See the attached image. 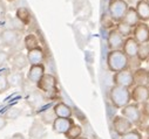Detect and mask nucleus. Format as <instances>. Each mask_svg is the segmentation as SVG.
<instances>
[{
  "label": "nucleus",
  "mask_w": 149,
  "mask_h": 139,
  "mask_svg": "<svg viewBox=\"0 0 149 139\" xmlns=\"http://www.w3.org/2000/svg\"><path fill=\"white\" fill-rule=\"evenodd\" d=\"M21 115H22V110H21L20 108L12 107V108H10V109L6 111L5 118H6V119H17V118H19Z\"/></svg>",
  "instance_id": "obj_30"
},
{
  "label": "nucleus",
  "mask_w": 149,
  "mask_h": 139,
  "mask_svg": "<svg viewBox=\"0 0 149 139\" xmlns=\"http://www.w3.org/2000/svg\"><path fill=\"white\" fill-rule=\"evenodd\" d=\"M8 1H12V0H8Z\"/></svg>",
  "instance_id": "obj_39"
},
{
  "label": "nucleus",
  "mask_w": 149,
  "mask_h": 139,
  "mask_svg": "<svg viewBox=\"0 0 149 139\" xmlns=\"http://www.w3.org/2000/svg\"><path fill=\"white\" fill-rule=\"evenodd\" d=\"M36 88L41 94L52 96L58 91V80L53 74H45L36 84Z\"/></svg>",
  "instance_id": "obj_4"
},
{
  "label": "nucleus",
  "mask_w": 149,
  "mask_h": 139,
  "mask_svg": "<svg viewBox=\"0 0 149 139\" xmlns=\"http://www.w3.org/2000/svg\"><path fill=\"white\" fill-rule=\"evenodd\" d=\"M11 64L13 67L14 70L17 72H21L22 69H25L29 63H28V60H27V56L22 53H18L15 54L12 58H11Z\"/></svg>",
  "instance_id": "obj_22"
},
{
  "label": "nucleus",
  "mask_w": 149,
  "mask_h": 139,
  "mask_svg": "<svg viewBox=\"0 0 149 139\" xmlns=\"http://www.w3.org/2000/svg\"><path fill=\"white\" fill-rule=\"evenodd\" d=\"M115 28L119 30V33L121 34V35H122L125 39H126V38H129V36H132L133 28H132V27H129L128 25L123 23L122 21H121V22H118V23L115 25Z\"/></svg>",
  "instance_id": "obj_28"
},
{
  "label": "nucleus",
  "mask_w": 149,
  "mask_h": 139,
  "mask_svg": "<svg viewBox=\"0 0 149 139\" xmlns=\"http://www.w3.org/2000/svg\"><path fill=\"white\" fill-rule=\"evenodd\" d=\"M6 76H7V82H8L10 88H20L24 85L25 77L21 72L13 70L12 73L6 74Z\"/></svg>",
  "instance_id": "obj_21"
},
{
  "label": "nucleus",
  "mask_w": 149,
  "mask_h": 139,
  "mask_svg": "<svg viewBox=\"0 0 149 139\" xmlns=\"http://www.w3.org/2000/svg\"><path fill=\"white\" fill-rule=\"evenodd\" d=\"M139 47H140V45L134 40V38L129 36V38L125 39V42H123V46H122L121 50L126 54V56L128 58H134V57L137 56Z\"/></svg>",
  "instance_id": "obj_14"
},
{
  "label": "nucleus",
  "mask_w": 149,
  "mask_h": 139,
  "mask_svg": "<svg viewBox=\"0 0 149 139\" xmlns=\"http://www.w3.org/2000/svg\"><path fill=\"white\" fill-rule=\"evenodd\" d=\"M122 22L126 23V25H128V26L132 27V28H134V27L140 22V19H139V17H137V13H136V11H135V7L129 6L127 13L125 14V17H123V19H122Z\"/></svg>",
  "instance_id": "obj_23"
},
{
  "label": "nucleus",
  "mask_w": 149,
  "mask_h": 139,
  "mask_svg": "<svg viewBox=\"0 0 149 139\" xmlns=\"http://www.w3.org/2000/svg\"><path fill=\"white\" fill-rule=\"evenodd\" d=\"M10 139H26L22 133H14Z\"/></svg>",
  "instance_id": "obj_35"
},
{
  "label": "nucleus",
  "mask_w": 149,
  "mask_h": 139,
  "mask_svg": "<svg viewBox=\"0 0 149 139\" xmlns=\"http://www.w3.org/2000/svg\"><path fill=\"white\" fill-rule=\"evenodd\" d=\"M141 62H144L147 60H149V43H143L140 45L139 47V52H137V56H136Z\"/></svg>",
  "instance_id": "obj_29"
},
{
  "label": "nucleus",
  "mask_w": 149,
  "mask_h": 139,
  "mask_svg": "<svg viewBox=\"0 0 149 139\" xmlns=\"http://www.w3.org/2000/svg\"><path fill=\"white\" fill-rule=\"evenodd\" d=\"M74 124L73 118H55L52 124V129L58 134H65Z\"/></svg>",
  "instance_id": "obj_15"
},
{
  "label": "nucleus",
  "mask_w": 149,
  "mask_h": 139,
  "mask_svg": "<svg viewBox=\"0 0 149 139\" xmlns=\"http://www.w3.org/2000/svg\"><path fill=\"white\" fill-rule=\"evenodd\" d=\"M20 40V34L18 30L12 28H6L0 33V41L6 47H14Z\"/></svg>",
  "instance_id": "obj_10"
},
{
  "label": "nucleus",
  "mask_w": 149,
  "mask_h": 139,
  "mask_svg": "<svg viewBox=\"0 0 149 139\" xmlns=\"http://www.w3.org/2000/svg\"><path fill=\"white\" fill-rule=\"evenodd\" d=\"M78 139H89V138H87V137H80V138H78Z\"/></svg>",
  "instance_id": "obj_37"
},
{
  "label": "nucleus",
  "mask_w": 149,
  "mask_h": 139,
  "mask_svg": "<svg viewBox=\"0 0 149 139\" xmlns=\"http://www.w3.org/2000/svg\"><path fill=\"white\" fill-rule=\"evenodd\" d=\"M47 136V130L40 120H34L28 130L29 139H45Z\"/></svg>",
  "instance_id": "obj_12"
},
{
  "label": "nucleus",
  "mask_w": 149,
  "mask_h": 139,
  "mask_svg": "<svg viewBox=\"0 0 149 139\" xmlns=\"http://www.w3.org/2000/svg\"><path fill=\"white\" fill-rule=\"evenodd\" d=\"M129 58L126 56V54L120 50H109L107 54V67L109 72L113 74L122 72L125 69H128Z\"/></svg>",
  "instance_id": "obj_2"
},
{
  "label": "nucleus",
  "mask_w": 149,
  "mask_h": 139,
  "mask_svg": "<svg viewBox=\"0 0 149 139\" xmlns=\"http://www.w3.org/2000/svg\"><path fill=\"white\" fill-rule=\"evenodd\" d=\"M125 42V38L119 33L116 28L109 29L108 35H107V46L109 50H120L122 49Z\"/></svg>",
  "instance_id": "obj_9"
},
{
  "label": "nucleus",
  "mask_w": 149,
  "mask_h": 139,
  "mask_svg": "<svg viewBox=\"0 0 149 139\" xmlns=\"http://www.w3.org/2000/svg\"><path fill=\"white\" fill-rule=\"evenodd\" d=\"M8 89H10V85H8V82H7V76H6V74L0 75V95L4 94V92H6Z\"/></svg>",
  "instance_id": "obj_32"
},
{
  "label": "nucleus",
  "mask_w": 149,
  "mask_h": 139,
  "mask_svg": "<svg viewBox=\"0 0 149 139\" xmlns=\"http://www.w3.org/2000/svg\"><path fill=\"white\" fill-rule=\"evenodd\" d=\"M108 96H109V100L111 103V105L115 109H122L132 102L130 90L122 87H118V85H113L109 89Z\"/></svg>",
  "instance_id": "obj_1"
},
{
  "label": "nucleus",
  "mask_w": 149,
  "mask_h": 139,
  "mask_svg": "<svg viewBox=\"0 0 149 139\" xmlns=\"http://www.w3.org/2000/svg\"><path fill=\"white\" fill-rule=\"evenodd\" d=\"M132 100L136 104L148 103L149 100V87L146 85H135L130 91Z\"/></svg>",
  "instance_id": "obj_11"
},
{
  "label": "nucleus",
  "mask_w": 149,
  "mask_h": 139,
  "mask_svg": "<svg viewBox=\"0 0 149 139\" xmlns=\"http://www.w3.org/2000/svg\"><path fill=\"white\" fill-rule=\"evenodd\" d=\"M147 139H149V137H148V138H147Z\"/></svg>",
  "instance_id": "obj_40"
},
{
  "label": "nucleus",
  "mask_w": 149,
  "mask_h": 139,
  "mask_svg": "<svg viewBox=\"0 0 149 139\" xmlns=\"http://www.w3.org/2000/svg\"><path fill=\"white\" fill-rule=\"evenodd\" d=\"M132 36L134 38V40L139 45L149 43V25H147L146 22H141L140 21L133 28Z\"/></svg>",
  "instance_id": "obj_8"
},
{
  "label": "nucleus",
  "mask_w": 149,
  "mask_h": 139,
  "mask_svg": "<svg viewBox=\"0 0 149 139\" xmlns=\"http://www.w3.org/2000/svg\"><path fill=\"white\" fill-rule=\"evenodd\" d=\"M10 60V54L6 52V50H3L0 49V68L4 67Z\"/></svg>",
  "instance_id": "obj_33"
},
{
  "label": "nucleus",
  "mask_w": 149,
  "mask_h": 139,
  "mask_svg": "<svg viewBox=\"0 0 149 139\" xmlns=\"http://www.w3.org/2000/svg\"><path fill=\"white\" fill-rule=\"evenodd\" d=\"M128 8H129V5L126 0H109L108 15L115 23L121 22Z\"/></svg>",
  "instance_id": "obj_3"
},
{
  "label": "nucleus",
  "mask_w": 149,
  "mask_h": 139,
  "mask_svg": "<svg viewBox=\"0 0 149 139\" xmlns=\"http://www.w3.org/2000/svg\"><path fill=\"white\" fill-rule=\"evenodd\" d=\"M24 46L25 48L28 50H32V49H35V48H39L40 47V42H39V39L35 34H27L24 39Z\"/></svg>",
  "instance_id": "obj_25"
},
{
  "label": "nucleus",
  "mask_w": 149,
  "mask_h": 139,
  "mask_svg": "<svg viewBox=\"0 0 149 139\" xmlns=\"http://www.w3.org/2000/svg\"><path fill=\"white\" fill-rule=\"evenodd\" d=\"M113 82H114V85L122 87L126 89H130L132 87L135 85L133 72L129 70V69H125L122 72L115 73L113 76Z\"/></svg>",
  "instance_id": "obj_6"
},
{
  "label": "nucleus",
  "mask_w": 149,
  "mask_h": 139,
  "mask_svg": "<svg viewBox=\"0 0 149 139\" xmlns=\"http://www.w3.org/2000/svg\"><path fill=\"white\" fill-rule=\"evenodd\" d=\"M121 115L127 118L133 125H137L141 123V108L140 104L129 103L128 105L121 109Z\"/></svg>",
  "instance_id": "obj_5"
},
{
  "label": "nucleus",
  "mask_w": 149,
  "mask_h": 139,
  "mask_svg": "<svg viewBox=\"0 0 149 139\" xmlns=\"http://www.w3.org/2000/svg\"><path fill=\"white\" fill-rule=\"evenodd\" d=\"M56 116L54 114V110L53 108H48V109H45L44 111H41L40 114V122L44 124V125H52L53 122L55 120Z\"/></svg>",
  "instance_id": "obj_26"
},
{
  "label": "nucleus",
  "mask_w": 149,
  "mask_h": 139,
  "mask_svg": "<svg viewBox=\"0 0 149 139\" xmlns=\"http://www.w3.org/2000/svg\"><path fill=\"white\" fill-rule=\"evenodd\" d=\"M135 85H146L149 87V70L143 68H137L133 72Z\"/></svg>",
  "instance_id": "obj_19"
},
{
  "label": "nucleus",
  "mask_w": 149,
  "mask_h": 139,
  "mask_svg": "<svg viewBox=\"0 0 149 139\" xmlns=\"http://www.w3.org/2000/svg\"><path fill=\"white\" fill-rule=\"evenodd\" d=\"M6 126H7V119L5 118V116L0 115V131L4 130Z\"/></svg>",
  "instance_id": "obj_34"
},
{
  "label": "nucleus",
  "mask_w": 149,
  "mask_h": 139,
  "mask_svg": "<svg viewBox=\"0 0 149 139\" xmlns=\"http://www.w3.org/2000/svg\"><path fill=\"white\" fill-rule=\"evenodd\" d=\"M26 99H27V103L29 104L33 109L41 108L44 105V103H45V97H44V95L39 90L31 91Z\"/></svg>",
  "instance_id": "obj_17"
},
{
  "label": "nucleus",
  "mask_w": 149,
  "mask_h": 139,
  "mask_svg": "<svg viewBox=\"0 0 149 139\" xmlns=\"http://www.w3.org/2000/svg\"><path fill=\"white\" fill-rule=\"evenodd\" d=\"M135 11L141 22L147 23L149 21V4L147 0H139L135 5Z\"/></svg>",
  "instance_id": "obj_20"
},
{
  "label": "nucleus",
  "mask_w": 149,
  "mask_h": 139,
  "mask_svg": "<svg viewBox=\"0 0 149 139\" xmlns=\"http://www.w3.org/2000/svg\"><path fill=\"white\" fill-rule=\"evenodd\" d=\"M53 110L56 118H72L73 116V109L63 102H58L53 107Z\"/></svg>",
  "instance_id": "obj_18"
},
{
  "label": "nucleus",
  "mask_w": 149,
  "mask_h": 139,
  "mask_svg": "<svg viewBox=\"0 0 149 139\" xmlns=\"http://www.w3.org/2000/svg\"><path fill=\"white\" fill-rule=\"evenodd\" d=\"M45 65L44 64H36L31 65L29 70L27 73V81L32 84H38V82L41 80V77L45 75Z\"/></svg>",
  "instance_id": "obj_13"
},
{
  "label": "nucleus",
  "mask_w": 149,
  "mask_h": 139,
  "mask_svg": "<svg viewBox=\"0 0 149 139\" xmlns=\"http://www.w3.org/2000/svg\"><path fill=\"white\" fill-rule=\"evenodd\" d=\"M121 139H143V137H142V133L137 129H133L132 131L122 136Z\"/></svg>",
  "instance_id": "obj_31"
},
{
  "label": "nucleus",
  "mask_w": 149,
  "mask_h": 139,
  "mask_svg": "<svg viewBox=\"0 0 149 139\" xmlns=\"http://www.w3.org/2000/svg\"><path fill=\"white\" fill-rule=\"evenodd\" d=\"M147 3H148V4H149V0H147Z\"/></svg>",
  "instance_id": "obj_38"
},
{
  "label": "nucleus",
  "mask_w": 149,
  "mask_h": 139,
  "mask_svg": "<svg viewBox=\"0 0 149 139\" xmlns=\"http://www.w3.org/2000/svg\"><path fill=\"white\" fill-rule=\"evenodd\" d=\"M82 132H84V129L81 125L73 124L72 127L63 136L66 137V139H78V138L82 137Z\"/></svg>",
  "instance_id": "obj_27"
},
{
  "label": "nucleus",
  "mask_w": 149,
  "mask_h": 139,
  "mask_svg": "<svg viewBox=\"0 0 149 139\" xmlns=\"http://www.w3.org/2000/svg\"><path fill=\"white\" fill-rule=\"evenodd\" d=\"M15 18L18 21H20L24 26L28 25L31 22V19H32V15H31V12L28 11L27 7H19L15 12Z\"/></svg>",
  "instance_id": "obj_24"
},
{
  "label": "nucleus",
  "mask_w": 149,
  "mask_h": 139,
  "mask_svg": "<svg viewBox=\"0 0 149 139\" xmlns=\"http://www.w3.org/2000/svg\"><path fill=\"white\" fill-rule=\"evenodd\" d=\"M26 56H27L28 63L31 65L44 64V61H45V52H44V49L41 47L32 49V50H28L27 54H26Z\"/></svg>",
  "instance_id": "obj_16"
},
{
  "label": "nucleus",
  "mask_w": 149,
  "mask_h": 139,
  "mask_svg": "<svg viewBox=\"0 0 149 139\" xmlns=\"http://www.w3.org/2000/svg\"><path fill=\"white\" fill-rule=\"evenodd\" d=\"M146 132L148 133V136H149V126H147V129H146Z\"/></svg>",
  "instance_id": "obj_36"
},
{
  "label": "nucleus",
  "mask_w": 149,
  "mask_h": 139,
  "mask_svg": "<svg viewBox=\"0 0 149 139\" xmlns=\"http://www.w3.org/2000/svg\"><path fill=\"white\" fill-rule=\"evenodd\" d=\"M111 126H113V129L118 136L122 137L126 133H128L129 131H132L134 125L127 118H125L122 115H116L113 118V120H111Z\"/></svg>",
  "instance_id": "obj_7"
}]
</instances>
